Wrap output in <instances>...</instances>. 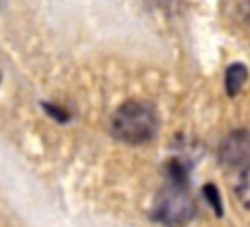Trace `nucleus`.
<instances>
[{
  "mask_svg": "<svg viewBox=\"0 0 250 227\" xmlns=\"http://www.w3.org/2000/svg\"><path fill=\"white\" fill-rule=\"evenodd\" d=\"M248 78V70L242 63H234L227 68L225 72V86H227V94L229 96H234L238 94V90L242 88V84L246 82Z\"/></svg>",
  "mask_w": 250,
  "mask_h": 227,
  "instance_id": "20e7f679",
  "label": "nucleus"
},
{
  "mask_svg": "<svg viewBox=\"0 0 250 227\" xmlns=\"http://www.w3.org/2000/svg\"><path fill=\"white\" fill-rule=\"evenodd\" d=\"M195 215V202L180 174L172 172L168 184L158 192L152 217L164 227H186Z\"/></svg>",
  "mask_w": 250,
  "mask_h": 227,
  "instance_id": "f257e3e1",
  "label": "nucleus"
},
{
  "mask_svg": "<svg viewBox=\"0 0 250 227\" xmlns=\"http://www.w3.org/2000/svg\"><path fill=\"white\" fill-rule=\"evenodd\" d=\"M236 196L240 200V204L250 209V166L244 168V172L240 174L238 178V184H236Z\"/></svg>",
  "mask_w": 250,
  "mask_h": 227,
  "instance_id": "39448f33",
  "label": "nucleus"
},
{
  "mask_svg": "<svg viewBox=\"0 0 250 227\" xmlns=\"http://www.w3.org/2000/svg\"><path fill=\"white\" fill-rule=\"evenodd\" d=\"M111 133L129 145H141L156 133V114L145 102H125L111 119Z\"/></svg>",
  "mask_w": 250,
  "mask_h": 227,
  "instance_id": "f03ea898",
  "label": "nucleus"
},
{
  "mask_svg": "<svg viewBox=\"0 0 250 227\" xmlns=\"http://www.w3.org/2000/svg\"><path fill=\"white\" fill-rule=\"evenodd\" d=\"M219 159L234 168L250 166V129L229 133L219 145Z\"/></svg>",
  "mask_w": 250,
  "mask_h": 227,
  "instance_id": "7ed1b4c3",
  "label": "nucleus"
}]
</instances>
